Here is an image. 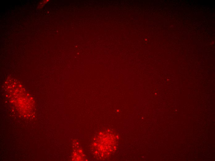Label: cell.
I'll return each instance as SVG.
<instances>
[{
    "instance_id": "6da1fadb",
    "label": "cell",
    "mask_w": 215,
    "mask_h": 161,
    "mask_svg": "<svg viewBox=\"0 0 215 161\" xmlns=\"http://www.w3.org/2000/svg\"><path fill=\"white\" fill-rule=\"evenodd\" d=\"M103 133L99 135L94 145L95 153L99 157L106 158L114 150L116 145V138L113 134Z\"/></svg>"
}]
</instances>
